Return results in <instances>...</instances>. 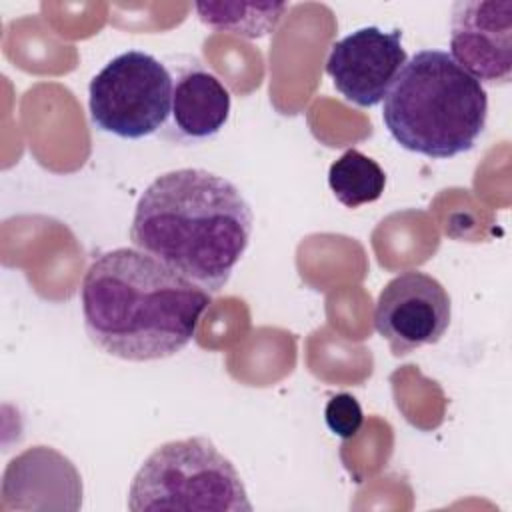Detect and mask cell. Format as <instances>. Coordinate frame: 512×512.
Masks as SVG:
<instances>
[{
	"label": "cell",
	"instance_id": "cell-1",
	"mask_svg": "<svg viewBox=\"0 0 512 512\" xmlns=\"http://www.w3.org/2000/svg\"><path fill=\"white\" fill-rule=\"evenodd\" d=\"M80 300L92 344L120 360L150 362L192 342L212 296L138 248H114L88 266Z\"/></svg>",
	"mask_w": 512,
	"mask_h": 512
},
{
	"label": "cell",
	"instance_id": "cell-2",
	"mask_svg": "<svg viewBox=\"0 0 512 512\" xmlns=\"http://www.w3.org/2000/svg\"><path fill=\"white\" fill-rule=\"evenodd\" d=\"M252 228V208L236 184L202 168H178L140 194L130 240L214 294L242 260Z\"/></svg>",
	"mask_w": 512,
	"mask_h": 512
},
{
	"label": "cell",
	"instance_id": "cell-3",
	"mask_svg": "<svg viewBox=\"0 0 512 512\" xmlns=\"http://www.w3.org/2000/svg\"><path fill=\"white\" fill-rule=\"evenodd\" d=\"M486 88L446 50L406 60L384 98L382 120L406 150L446 160L476 146L486 128Z\"/></svg>",
	"mask_w": 512,
	"mask_h": 512
},
{
	"label": "cell",
	"instance_id": "cell-4",
	"mask_svg": "<svg viewBox=\"0 0 512 512\" xmlns=\"http://www.w3.org/2000/svg\"><path fill=\"white\" fill-rule=\"evenodd\" d=\"M132 512H250L246 486L234 464L204 436L158 446L128 490Z\"/></svg>",
	"mask_w": 512,
	"mask_h": 512
},
{
	"label": "cell",
	"instance_id": "cell-5",
	"mask_svg": "<svg viewBox=\"0 0 512 512\" xmlns=\"http://www.w3.org/2000/svg\"><path fill=\"white\" fill-rule=\"evenodd\" d=\"M172 88V76L156 56L142 50L122 52L90 80V120L122 140L146 138L170 118Z\"/></svg>",
	"mask_w": 512,
	"mask_h": 512
},
{
	"label": "cell",
	"instance_id": "cell-6",
	"mask_svg": "<svg viewBox=\"0 0 512 512\" xmlns=\"http://www.w3.org/2000/svg\"><path fill=\"white\" fill-rule=\"evenodd\" d=\"M450 316L452 304L446 288L426 272L406 270L380 290L374 326L394 356H406L436 344L446 334Z\"/></svg>",
	"mask_w": 512,
	"mask_h": 512
},
{
	"label": "cell",
	"instance_id": "cell-7",
	"mask_svg": "<svg viewBox=\"0 0 512 512\" xmlns=\"http://www.w3.org/2000/svg\"><path fill=\"white\" fill-rule=\"evenodd\" d=\"M406 60L402 30L366 26L332 44L326 74L344 100L372 108L386 98Z\"/></svg>",
	"mask_w": 512,
	"mask_h": 512
},
{
	"label": "cell",
	"instance_id": "cell-8",
	"mask_svg": "<svg viewBox=\"0 0 512 512\" xmlns=\"http://www.w3.org/2000/svg\"><path fill=\"white\" fill-rule=\"evenodd\" d=\"M448 54L482 86H506L512 78V0L456 2Z\"/></svg>",
	"mask_w": 512,
	"mask_h": 512
},
{
	"label": "cell",
	"instance_id": "cell-9",
	"mask_svg": "<svg viewBox=\"0 0 512 512\" xmlns=\"http://www.w3.org/2000/svg\"><path fill=\"white\" fill-rule=\"evenodd\" d=\"M0 510H68L82 506V478L70 458L50 446L14 456L2 476Z\"/></svg>",
	"mask_w": 512,
	"mask_h": 512
},
{
	"label": "cell",
	"instance_id": "cell-10",
	"mask_svg": "<svg viewBox=\"0 0 512 512\" xmlns=\"http://www.w3.org/2000/svg\"><path fill=\"white\" fill-rule=\"evenodd\" d=\"M230 104L228 88L212 72L192 68L174 82L170 128L184 140H208L228 122Z\"/></svg>",
	"mask_w": 512,
	"mask_h": 512
},
{
	"label": "cell",
	"instance_id": "cell-11",
	"mask_svg": "<svg viewBox=\"0 0 512 512\" xmlns=\"http://www.w3.org/2000/svg\"><path fill=\"white\" fill-rule=\"evenodd\" d=\"M198 18L218 30L242 38H262L276 30L288 4L284 2H196Z\"/></svg>",
	"mask_w": 512,
	"mask_h": 512
},
{
	"label": "cell",
	"instance_id": "cell-12",
	"mask_svg": "<svg viewBox=\"0 0 512 512\" xmlns=\"http://www.w3.org/2000/svg\"><path fill=\"white\" fill-rule=\"evenodd\" d=\"M328 184L338 202L348 208H358L382 196L386 174L376 160L350 148L330 164Z\"/></svg>",
	"mask_w": 512,
	"mask_h": 512
},
{
	"label": "cell",
	"instance_id": "cell-13",
	"mask_svg": "<svg viewBox=\"0 0 512 512\" xmlns=\"http://www.w3.org/2000/svg\"><path fill=\"white\" fill-rule=\"evenodd\" d=\"M324 420L332 434H336L342 440H348L360 432L364 424V412L360 402L352 394L342 392L328 400L324 408Z\"/></svg>",
	"mask_w": 512,
	"mask_h": 512
}]
</instances>
